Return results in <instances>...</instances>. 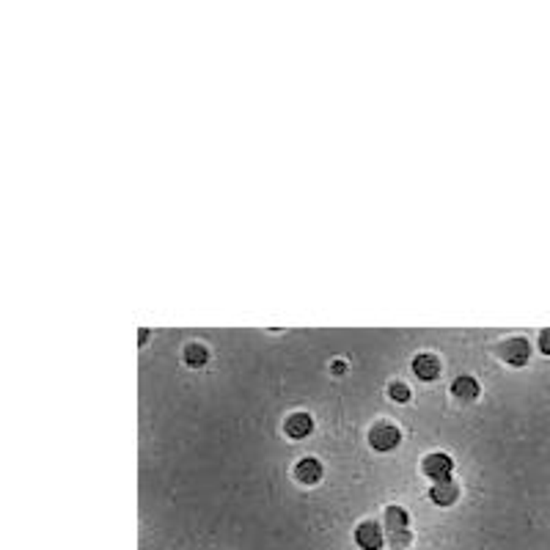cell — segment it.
Returning <instances> with one entry per match:
<instances>
[{
    "label": "cell",
    "instance_id": "obj_12",
    "mask_svg": "<svg viewBox=\"0 0 550 550\" xmlns=\"http://www.w3.org/2000/svg\"><path fill=\"white\" fill-rule=\"evenodd\" d=\"M388 396H390L393 402H407V399H410V388H407L404 382H390V385H388Z\"/></svg>",
    "mask_w": 550,
    "mask_h": 550
},
{
    "label": "cell",
    "instance_id": "obj_11",
    "mask_svg": "<svg viewBox=\"0 0 550 550\" xmlns=\"http://www.w3.org/2000/svg\"><path fill=\"white\" fill-rule=\"evenodd\" d=\"M206 358H209V352H206L204 344H187V349H184V363H187V366L198 368V366L206 363Z\"/></svg>",
    "mask_w": 550,
    "mask_h": 550
},
{
    "label": "cell",
    "instance_id": "obj_9",
    "mask_svg": "<svg viewBox=\"0 0 550 550\" xmlns=\"http://www.w3.org/2000/svg\"><path fill=\"white\" fill-rule=\"evenodd\" d=\"M283 429H286L289 437H305V434L314 429V424H311V415H308V412H292V415L286 418Z\"/></svg>",
    "mask_w": 550,
    "mask_h": 550
},
{
    "label": "cell",
    "instance_id": "obj_6",
    "mask_svg": "<svg viewBox=\"0 0 550 550\" xmlns=\"http://www.w3.org/2000/svg\"><path fill=\"white\" fill-rule=\"evenodd\" d=\"M456 495H459V487H456L451 478L434 481V487H432V492H429V498H432L437 506H451V503L456 500Z\"/></svg>",
    "mask_w": 550,
    "mask_h": 550
},
{
    "label": "cell",
    "instance_id": "obj_5",
    "mask_svg": "<svg viewBox=\"0 0 550 550\" xmlns=\"http://www.w3.org/2000/svg\"><path fill=\"white\" fill-rule=\"evenodd\" d=\"M412 371H415L418 380H434L440 374V360L434 355H429V352H421L412 360Z\"/></svg>",
    "mask_w": 550,
    "mask_h": 550
},
{
    "label": "cell",
    "instance_id": "obj_14",
    "mask_svg": "<svg viewBox=\"0 0 550 550\" xmlns=\"http://www.w3.org/2000/svg\"><path fill=\"white\" fill-rule=\"evenodd\" d=\"M539 349H542L544 355H550V327L539 333Z\"/></svg>",
    "mask_w": 550,
    "mask_h": 550
},
{
    "label": "cell",
    "instance_id": "obj_7",
    "mask_svg": "<svg viewBox=\"0 0 550 550\" xmlns=\"http://www.w3.org/2000/svg\"><path fill=\"white\" fill-rule=\"evenodd\" d=\"M294 476H297V481H302V484H316V481L322 478V465H319L314 456H305V459L297 462Z\"/></svg>",
    "mask_w": 550,
    "mask_h": 550
},
{
    "label": "cell",
    "instance_id": "obj_15",
    "mask_svg": "<svg viewBox=\"0 0 550 550\" xmlns=\"http://www.w3.org/2000/svg\"><path fill=\"white\" fill-rule=\"evenodd\" d=\"M344 368H346V366H344V363H341V360H338V363H336V366H333V371H336V374H344Z\"/></svg>",
    "mask_w": 550,
    "mask_h": 550
},
{
    "label": "cell",
    "instance_id": "obj_4",
    "mask_svg": "<svg viewBox=\"0 0 550 550\" xmlns=\"http://www.w3.org/2000/svg\"><path fill=\"white\" fill-rule=\"evenodd\" d=\"M355 542L363 550H380L382 547V531L377 522H360L355 528Z\"/></svg>",
    "mask_w": 550,
    "mask_h": 550
},
{
    "label": "cell",
    "instance_id": "obj_13",
    "mask_svg": "<svg viewBox=\"0 0 550 550\" xmlns=\"http://www.w3.org/2000/svg\"><path fill=\"white\" fill-rule=\"evenodd\" d=\"M410 531H399V534H388V542H390V547H396V550H404L407 544H410Z\"/></svg>",
    "mask_w": 550,
    "mask_h": 550
},
{
    "label": "cell",
    "instance_id": "obj_1",
    "mask_svg": "<svg viewBox=\"0 0 550 550\" xmlns=\"http://www.w3.org/2000/svg\"><path fill=\"white\" fill-rule=\"evenodd\" d=\"M528 355H531V346H528V341L525 338H506V341H500L498 344V358L500 360H506L509 366H522L525 360H528Z\"/></svg>",
    "mask_w": 550,
    "mask_h": 550
},
{
    "label": "cell",
    "instance_id": "obj_8",
    "mask_svg": "<svg viewBox=\"0 0 550 550\" xmlns=\"http://www.w3.org/2000/svg\"><path fill=\"white\" fill-rule=\"evenodd\" d=\"M451 393H454L459 402H473V399L478 396V382H476L473 377L462 374V377H456V380L451 382Z\"/></svg>",
    "mask_w": 550,
    "mask_h": 550
},
{
    "label": "cell",
    "instance_id": "obj_10",
    "mask_svg": "<svg viewBox=\"0 0 550 550\" xmlns=\"http://www.w3.org/2000/svg\"><path fill=\"white\" fill-rule=\"evenodd\" d=\"M407 522H410V514L402 506H388L385 509V528H388V534L407 531Z\"/></svg>",
    "mask_w": 550,
    "mask_h": 550
},
{
    "label": "cell",
    "instance_id": "obj_2",
    "mask_svg": "<svg viewBox=\"0 0 550 550\" xmlns=\"http://www.w3.org/2000/svg\"><path fill=\"white\" fill-rule=\"evenodd\" d=\"M451 468H454V462H451L448 454H429V456H424V462H421L424 476H429L432 481H446V478H451Z\"/></svg>",
    "mask_w": 550,
    "mask_h": 550
},
{
    "label": "cell",
    "instance_id": "obj_3",
    "mask_svg": "<svg viewBox=\"0 0 550 550\" xmlns=\"http://www.w3.org/2000/svg\"><path fill=\"white\" fill-rule=\"evenodd\" d=\"M368 443H371V448H377V451H390V448L399 443V429H396L393 424H377V426H371V432H368Z\"/></svg>",
    "mask_w": 550,
    "mask_h": 550
}]
</instances>
